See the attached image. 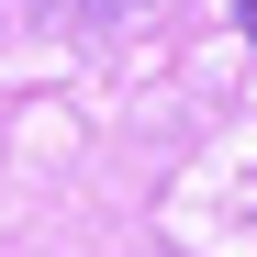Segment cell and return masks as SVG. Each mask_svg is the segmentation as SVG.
Masks as SVG:
<instances>
[{
	"instance_id": "6da1fadb",
	"label": "cell",
	"mask_w": 257,
	"mask_h": 257,
	"mask_svg": "<svg viewBox=\"0 0 257 257\" xmlns=\"http://www.w3.org/2000/svg\"><path fill=\"white\" fill-rule=\"evenodd\" d=\"M235 34H246V45H257V0H235Z\"/></svg>"
}]
</instances>
